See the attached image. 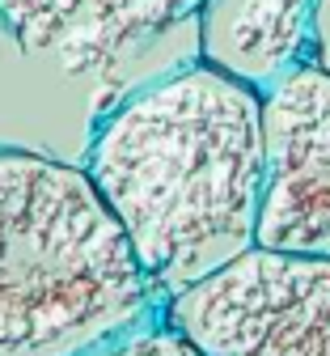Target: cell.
Returning <instances> with one entry per match:
<instances>
[{
  "label": "cell",
  "mask_w": 330,
  "mask_h": 356,
  "mask_svg": "<svg viewBox=\"0 0 330 356\" xmlns=\"http://www.w3.org/2000/svg\"><path fill=\"white\" fill-rule=\"evenodd\" d=\"M85 174L170 301L254 246L263 94L204 60L165 72L102 119Z\"/></svg>",
  "instance_id": "obj_1"
},
{
  "label": "cell",
  "mask_w": 330,
  "mask_h": 356,
  "mask_svg": "<svg viewBox=\"0 0 330 356\" xmlns=\"http://www.w3.org/2000/svg\"><path fill=\"white\" fill-rule=\"evenodd\" d=\"M157 301L85 170L0 149V356H89Z\"/></svg>",
  "instance_id": "obj_2"
},
{
  "label": "cell",
  "mask_w": 330,
  "mask_h": 356,
  "mask_svg": "<svg viewBox=\"0 0 330 356\" xmlns=\"http://www.w3.org/2000/svg\"><path fill=\"white\" fill-rule=\"evenodd\" d=\"M204 356H330V259L250 246L165 301Z\"/></svg>",
  "instance_id": "obj_3"
},
{
  "label": "cell",
  "mask_w": 330,
  "mask_h": 356,
  "mask_svg": "<svg viewBox=\"0 0 330 356\" xmlns=\"http://www.w3.org/2000/svg\"><path fill=\"white\" fill-rule=\"evenodd\" d=\"M254 246L330 259V72L313 60L263 94Z\"/></svg>",
  "instance_id": "obj_4"
},
{
  "label": "cell",
  "mask_w": 330,
  "mask_h": 356,
  "mask_svg": "<svg viewBox=\"0 0 330 356\" xmlns=\"http://www.w3.org/2000/svg\"><path fill=\"white\" fill-rule=\"evenodd\" d=\"M199 0H0V26L68 72L102 68L191 17Z\"/></svg>",
  "instance_id": "obj_5"
},
{
  "label": "cell",
  "mask_w": 330,
  "mask_h": 356,
  "mask_svg": "<svg viewBox=\"0 0 330 356\" xmlns=\"http://www.w3.org/2000/svg\"><path fill=\"white\" fill-rule=\"evenodd\" d=\"M313 13L317 0H199V56L267 94L313 56Z\"/></svg>",
  "instance_id": "obj_6"
},
{
  "label": "cell",
  "mask_w": 330,
  "mask_h": 356,
  "mask_svg": "<svg viewBox=\"0 0 330 356\" xmlns=\"http://www.w3.org/2000/svg\"><path fill=\"white\" fill-rule=\"evenodd\" d=\"M89 356H204V352L195 348L191 335H182L165 318V323H140V327L123 331L119 339L102 343L98 352H89Z\"/></svg>",
  "instance_id": "obj_7"
},
{
  "label": "cell",
  "mask_w": 330,
  "mask_h": 356,
  "mask_svg": "<svg viewBox=\"0 0 330 356\" xmlns=\"http://www.w3.org/2000/svg\"><path fill=\"white\" fill-rule=\"evenodd\" d=\"M309 60L330 72V0H317V13H313V56Z\"/></svg>",
  "instance_id": "obj_8"
}]
</instances>
